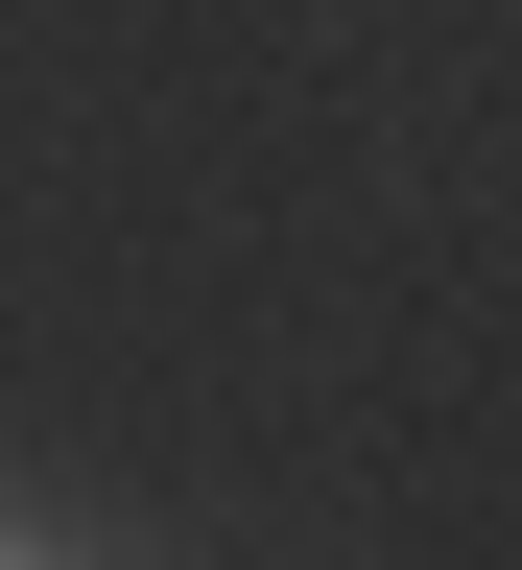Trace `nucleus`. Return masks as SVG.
<instances>
[{"instance_id": "obj_1", "label": "nucleus", "mask_w": 522, "mask_h": 570, "mask_svg": "<svg viewBox=\"0 0 522 570\" xmlns=\"http://www.w3.org/2000/svg\"><path fill=\"white\" fill-rule=\"evenodd\" d=\"M0 570H24V547H0Z\"/></svg>"}]
</instances>
